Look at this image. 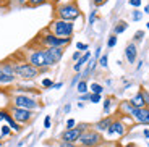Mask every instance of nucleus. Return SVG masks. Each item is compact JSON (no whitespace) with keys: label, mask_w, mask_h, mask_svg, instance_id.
<instances>
[{"label":"nucleus","mask_w":149,"mask_h":147,"mask_svg":"<svg viewBox=\"0 0 149 147\" xmlns=\"http://www.w3.org/2000/svg\"><path fill=\"white\" fill-rule=\"evenodd\" d=\"M79 16H81V10H79V7L76 5L74 0L67 2V3L55 5V18L57 19H63V21L74 23Z\"/></svg>","instance_id":"obj_1"},{"label":"nucleus","mask_w":149,"mask_h":147,"mask_svg":"<svg viewBox=\"0 0 149 147\" xmlns=\"http://www.w3.org/2000/svg\"><path fill=\"white\" fill-rule=\"evenodd\" d=\"M71 37H57L55 34H52L49 29H44L39 37H37V44L41 45V49H50V47H67L68 44H71Z\"/></svg>","instance_id":"obj_2"},{"label":"nucleus","mask_w":149,"mask_h":147,"mask_svg":"<svg viewBox=\"0 0 149 147\" xmlns=\"http://www.w3.org/2000/svg\"><path fill=\"white\" fill-rule=\"evenodd\" d=\"M10 105L18 107V108H24V110H31V112H37L42 108V103L37 97L23 96V94H11Z\"/></svg>","instance_id":"obj_3"},{"label":"nucleus","mask_w":149,"mask_h":147,"mask_svg":"<svg viewBox=\"0 0 149 147\" xmlns=\"http://www.w3.org/2000/svg\"><path fill=\"white\" fill-rule=\"evenodd\" d=\"M13 68H15V76L16 79H21V81H33L36 79L41 71L34 68L33 65L26 62V60H23V62H13Z\"/></svg>","instance_id":"obj_4"},{"label":"nucleus","mask_w":149,"mask_h":147,"mask_svg":"<svg viewBox=\"0 0 149 147\" xmlns=\"http://www.w3.org/2000/svg\"><path fill=\"white\" fill-rule=\"evenodd\" d=\"M26 62L29 63V65H33L34 68H37L41 73H45V71H49V68H50L44 49H41V47L26 52Z\"/></svg>","instance_id":"obj_5"},{"label":"nucleus","mask_w":149,"mask_h":147,"mask_svg":"<svg viewBox=\"0 0 149 147\" xmlns=\"http://www.w3.org/2000/svg\"><path fill=\"white\" fill-rule=\"evenodd\" d=\"M47 29L52 34H55L57 37H71L74 33V23L54 18L52 21H50Z\"/></svg>","instance_id":"obj_6"},{"label":"nucleus","mask_w":149,"mask_h":147,"mask_svg":"<svg viewBox=\"0 0 149 147\" xmlns=\"http://www.w3.org/2000/svg\"><path fill=\"white\" fill-rule=\"evenodd\" d=\"M16 83L15 76V68H13V62L5 60L0 62V86H10Z\"/></svg>","instance_id":"obj_7"},{"label":"nucleus","mask_w":149,"mask_h":147,"mask_svg":"<svg viewBox=\"0 0 149 147\" xmlns=\"http://www.w3.org/2000/svg\"><path fill=\"white\" fill-rule=\"evenodd\" d=\"M7 110L10 112V115L13 116V120H15L18 125H21V126L29 125V123L33 121V118L36 116V112L24 110V108H18V107H13V105H8Z\"/></svg>","instance_id":"obj_8"},{"label":"nucleus","mask_w":149,"mask_h":147,"mask_svg":"<svg viewBox=\"0 0 149 147\" xmlns=\"http://www.w3.org/2000/svg\"><path fill=\"white\" fill-rule=\"evenodd\" d=\"M102 142H104L102 134H99V132L94 131L93 128H89L88 131H84L81 134V137H79V141H78V146L79 147H99Z\"/></svg>","instance_id":"obj_9"},{"label":"nucleus","mask_w":149,"mask_h":147,"mask_svg":"<svg viewBox=\"0 0 149 147\" xmlns=\"http://www.w3.org/2000/svg\"><path fill=\"white\" fill-rule=\"evenodd\" d=\"M127 132H128V126L122 121V118H113V121H112L110 128L105 131V136H107V137H112V136L123 137Z\"/></svg>","instance_id":"obj_10"},{"label":"nucleus","mask_w":149,"mask_h":147,"mask_svg":"<svg viewBox=\"0 0 149 147\" xmlns=\"http://www.w3.org/2000/svg\"><path fill=\"white\" fill-rule=\"evenodd\" d=\"M45 52V57H47V62H49V66L54 68L57 66L62 58H63V53H65V49L63 47H50V49H44Z\"/></svg>","instance_id":"obj_11"},{"label":"nucleus","mask_w":149,"mask_h":147,"mask_svg":"<svg viewBox=\"0 0 149 147\" xmlns=\"http://www.w3.org/2000/svg\"><path fill=\"white\" fill-rule=\"evenodd\" d=\"M81 134H83V131L78 128V126H74V128H71V129H65V131L60 134V141L71 142V144H78Z\"/></svg>","instance_id":"obj_12"},{"label":"nucleus","mask_w":149,"mask_h":147,"mask_svg":"<svg viewBox=\"0 0 149 147\" xmlns=\"http://www.w3.org/2000/svg\"><path fill=\"white\" fill-rule=\"evenodd\" d=\"M130 116L139 125L149 126V108H146V107L144 108H133Z\"/></svg>","instance_id":"obj_13"},{"label":"nucleus","mask_w":149,"mask_h":147,"mask_svg":"<svg viewBox=\"0 0 149 147\" xmlns=\"http://www.w3.org/2000/svg\"><path fill=\"white\" fill-rule=\"evenodd\" d=\"M125 58L130 65H134V63L138 62V45L130 42V44L125 47Z\"/></svg>","instance_id":"obj_14"},{"label":"nucleus","mask_w":149,"mask_h":147,"mask_svg":"<svg viewBox=\"0 0 149 147\" xmlns=\"http://www.w3.org/2000/svg\"><path fill=\"white\" fill-rule=\"evenodd\" d=\"M112 121H113V118H112V116H104V118H101L99 121L94 123V125L91 126V128H93L94 131H97L99 134H102V132L105 134V131H107V129L110 128Z\"/></svg>","instance_id":"obj_15"},{"label":"nucleus","mask_w":149,"mask_h":147,"mask_svg":"<svg viewBox=\"0 0 149 147\" xmlns=\"http://www.w3.org/2000/svg\"><path fill=\"white\" fill-rule=\"evenodd\" d=\"M128 102L131 103V107L133 108H144L146 107V102H144V97H143V92H141V89H139L136 94H134L131 99H128Z\"/></svg>","instance_id":"obj_16"},{"label":"nucleus","mask_w":149,"mask_h":147,"mask_svg":"<svg viewBox=\"0 0 149 147\" xmlns=\"http://www.w3.org/2000/svg\"><path fill=\"white\" fill-rule=\"evenodd\" d=\"M118 110L122 115H128V116H130L131 112H133V107H131V103L128 102V100H122V102L118 103Z\"/></svg>","instance_id":"obj_17"},{"label":"nucleus","mask_w":149,"mask_h":147,"mask_svg":"<svg viewBox=\"0 0 149 147\" xmlns=\"http://www.w3.org/2000/svg\"><path fill=\"white\" fill-rule=\"evenodd\" d=\"M127 29H128V23L120 19V21H117L115 26H113V34H115V36H120V34H123Z\"/></svg>","instance_id":"obj_18"},{"label":"nucleus","mask_w":149,"mask_h":147,"mask_svg":"<svg viewBox=\"0 0 149 147\" xmlns=\"http://www.w3.org/2000/svg\"><path fill=\"white\" fill-rule=\"evenodd\" d=\"M112 105H113V97H107V99L102 102V108H104V115H105V116H110Z\"/></svg>","instance_id":"obj_19"},{"label":"nucleus","mask_w":149,"mask_h":147,"mask_svg":"<svg viewBox=\"0 0 149 147\" xmlns=\"http://www.w3.org/2000/svg\"><path fill=\"white\" fill-rule=\"evenodd\" d=\"M104 91H105L104 86L99 84V83H91V84H89V92H91V94H101V96H102Z\"/></svg>","instance_id":"obj_20"},{"label":"nucleus","mask_w":149,"mask_h":147,"mask_svg":"<svg viewBox=\"0 0 149 147\" xmlns=\"http://www.w3.org/2000/svg\"><path fill=\"white\" fill-rule=\"evenodd\" d=\"M76 91H78L79 96H81V94H88V92H89V84H88L84 79H81V81L76 84Z\"/></svg>","instance_id":"obj_21"},{"label":"nucleus","mask_w":149,"mask_h":147,"mask_svg":"<svg viewBox=\"0 0 149 147\" xmlns=\"http://www.w3.org/2000/svg\"><path fill=\"white\" fill-rule=\"evenodd\" d=\"M0 134H2V137L5 139V137H10V136H13L15 132L11 131V128L7 125V123H3V125H0Z\"/></svg>","instance_id":"obj_22"},{"label":"nucleus","mask_w":149,"mask_h":147,"mask_svg":"<svg viewBox=\"0 0 149 147\" xmlns=\"http://www.w3.org/2000/svg\"><path fill=\"white\" fill-rule=\"evenodd\" d=\"M143 15H144V13H143V10L136 8V10L131 11V19H133V21H141V19H143Z\"/></svg>","instance_id":"obj_23"},{"label":"nucleus","mask_w":149,"mask_h":147,"mask_svg":"<svg viewBox=\"0 0 149 147\" xmlns=\"http://www.w3.org/2000/svg\"><path fill=\"white\" fill-rule=\"evenodd\" d=\"M143 37H144V31H143V29H139V31H136V33H134V36H133V41H131V42L138 45L139 42L143 41Z\"/></svg>","instance_id":"obj_24"},{"label":"nucleus","mask_w":149,"mask_h":147,"mask_svg":"<svg viewBox=\"0 0 149 147\" xmlns=\"http://www.w3.org/2000/svg\"><path fill=\"white\" fill-rule=\"evenodd\" d=\"M97 62H99V66H102V68H105V70L109 68V55L107 53H102L101 58L97 60Z\"/></svg>","instance_id":"obj_25"},{"label":"nucleus","mask_w":149,"mask_h":147,"mask_svg":"<svg viewBox=\"0 0 149 147\" xmlns=\"http://www.w3.org/2000/svg\"><path fill=\"white\" fill-rule=\"evenodd\" d=\"M117 42H118V37H117L115 34H110V36H109V39H107V47L109 49H113L117 45Z\"/></svg>","instance_id":"obj_26"},{"label":"nucleus","mask_w":149,"mask_h":147,"mask_svg":"<svg viewBox=\"0 0 149 147\" xmlns=\"http://www.w3.org/2000/svg\"><path fill=\"white\" fill-rule=\"evenodd\" d=\"M76 50H79L81 53H84V52L89 50V45L86 44V42H76Z\"/></svg>","instance_id":"obj_27"},{"label":"nucleus","mask_w":149,"mask_h":147,"mask_svg":"<svg viewBox=\"0 0 149 147\" xmlns=\"http://www.w3.org/2000/svg\"><path fill=\"white\" fill-rule=\"evenodd\" d=\"M45 3V0H28V3H26V7H41V5H44Z\"/></svg>","instance_id":"obj_28"},{"label":"nucleus","mask_w":149,"mask_h":147,"mask_svg":"<svg viewBox=\"0 0 149 147\" xmlns=\"http://www.w3.org/2000/svg\"><path fill=\"white\" fill-rule=\"evenodd\" d=\"M41 86H42L44 89H52L54 81L50 79V78H44V79H42V83H41Z\"/></svg>","instance_id":"obj_29"},{"label":"nucleus","mask_w":149,"mask_h":147,"mask_svg":"<svg viewBox=\"0 0 149 147\" xmlns=\"http://www.w3.org/2000/svg\"><path fill=\"white\" fill-rule=\"evenodd\" d=\"M97 65H99V62H97V60H94L93 57L89 58V62L86 63V66H88V68H89L91 71H93V70H96V68H97Z\"/></svg>","instance_id":"obj_30"},{"label":"nucleus","mask_w":149,"mask_h":147,"mask_svg":"<svg viewBox=\"0 0 149 147\" xmlns=\"http://www.w3.org/2000/svg\"><path fill=\"white\" fill-rule=\"evenodd\" d=\"M96 19H97V11L93 10L89 13V16H88V23H89V24H94V23H96Z\"/></svg>","instance_id":"obj_31"},{"label":"nucleus","mask_w":149,"mask_h":147,"mask_svg":"<svg viewBox=\"0 0 149 147\" xmlns=\"http://www.w3.org/2000/svg\"><path fill=\"white\" fill-rule=\"evenodd\" d=\"M91 103H99V102H102V96L101 94H91V100H89Z\"/></svg>","instance_id":"obj_32"},{"label":"nucleus","mask_w":149,"mask_h":147,"mask_svg":"<svg viewBox=\"0 0 149 147\" xmlns=\"http://www.w3.org/2000/svg\"><path fill=\"white\" fill-rule=\"evenodd\" d=\"M128 3L131 5V7L136 10V8H141V5H143V0H128Z\"/></svg>","instance_id":"obj_33"},{"label":"nucleus","mask_w":149,"mask_h":147,"mask_svg":"<svg viewBox=\"0 0 149 147\" xmlns=\"http://www.w3.org/2000/svg\"><path fill=\"white\" fill-rule=\"evenodd\" d=\"M52 126V118H50V115H45L44 118V129H49Z\"/></svg>","instance_id":"obj_34"},{"label":"nucleus","mask_w":149,"mask_h":147,"mask_svg":"<svg viewBox=\"0 0 149 147\" xmlns=\"http://www.w3.org/2000/svg\"><path fill=\"white\" fill-rule=\"evenodd\" d=\"M65 126H67V129H71V128H74V126H76V121H74L73 118H68L67 123H65Z\"/></svg>","instance_id":"obj_35"},{"label":"nucleus","mask_w":149,"mask_h":147,"mask_svg":"<svg viewBox=\"0 0 149 147\" xmlns=\"http://www.w3.org/2000/svg\"><path fill=\"white\" fill-rule=\"evenodd\" d=\"M79 81H81V73H76L73 76V79H71V86H76Z\"/></svg>","instance_id":"obj_36"},{"label":"nucleus","mask_w":149,"mask_h":147,"mask_svg":"<svg viewBox=\"0 0 149 147\" xmlns=\"http://www.w3.org/2000/svg\"><path fill=\"white\" fill-rule=\"evenodd\" d=\"M91 100V92H88V94H81L79 96V102H89Z\"/></svg>","instance_id":"obj_37"},{"label":"nucleus","mask_w":149,"mask_h":147,"mask_svg":"<svg viewBox=\"0 0 149 147\" xmlns=\"http://www.w3.org/2000/svg\"><path fill=\"white\" fill-rule=\"evenodd\" d=\"M58 147H79L78 144H71V142H65V141H60Z\"/></svg>","instance_id":"obj_38"},{"label":"nucleus","mask_w":149,"mask_h":147,"mask_svg":"<svg viewBox=\"0 0 149 147\" xmlns=\"http://www.w3.org/2000/svg\"><path fill=\"white\" fill-rule=\"evenodd\" d=\"M81 55H83V53H81V52H79V50L73 52V55H71V60H73V62H78V60L81 58Z\"/></svg>","instance_id":"obj_39"},{"label":"nucleus","mask_w":149,"mask_h":147,"mask_svg":"<svg viewBox=\"0 0 149 147\" xmlns=\"http://www.w3.org/2000/svg\"><path fill=\"white\" fill-rule=\"evenodd\" d=\"M101 55H102V49L97 47V49H96V53L93 55V58H94V60H99V58H101Z\"/></svg>","instance_id":"obj_40"},{"label":"nucleus","mask_w":149,"mask_h":147,"mask_svg":"<svg viewBox=\"0 0 149 147\" xmlns=\"http://www.w3.org/2000/svg\"><path fill=\"white\" fill-rule=\"evenodd\" d=\"M89 73H91V70L88 68V66H84V70H83V73H81V79H84V78L88 76Z\"/></svg>","instance_id":"obj_41"},{"label":"nucleus","mask_w":149,"mask_h":147,"mask_svg":"<svg viewBox=\"0 0 149 147\" xmlns=\"http://www.w3.org/2000/svg\"><path fill=\"white\" fill-rule=\"evenodd\" d=\"M62 87H63V83H62V81L54 83V86H52V89H57V91H58V89H62Z\"/></svg>","instance_id":"obj_42"},{"label":"nucleus","mask_w":149,"mask_h":147,"mask_svg":"<svg viewBox=\"0 0 149 147\" xmlns=\"http://www.w3.org/2000/svg\"><path fill=\"white\" fill-rule=\"evenodd\" d=\"M104 3H107V0H94V5L96 7H102Z\"/></svg>","instance_id":"obj_43"},{"label":"nucleus","mask_w":149,"mask_h":147,"mask_svg":"<svg viewBox=\"0 0 149 147\" xmlns=\"http://www.w3.org/2000/svg\"><path fill=\"white\" fill-rule=\"evenodd\" d=\"M143 63H144L143 60H138V62H136V66H134V70H136V71H139V70L143 68Z\"/></svg>","instance_id":"obj_44"},{"label":"nucleus","mask_w":149,"mask_h":147,"mask_svg":"<svg viewBox=\"0 0 149 147\" xmlns=\"http://www.w3.org/2000/svg\"><path fill=\"white\" fill-rule=\"evenodd\" d=\"M71 112V103H65L63 107V113H70Z\"/></svg>","instance_id":"obj_45"},{"label":"nucleus","mask_w":149,"mask_h":147,"mask_svg":"<svg viewBox=\"0 0 149 147\" xmlns=\"http://www.w3.org/2000/svg\"><path fill=\"white\" fill-rule=\"evenodd\" d=\"M143 137H144V139H149V129L148 128L143 129Z\"/></svg>","instance_id":"obj_46"},{"label":"nucleus","mask_w":149,"mask_h":147,"mask_svg":"<svg viewBox=\"0 0 149 147\" xmlns=\"http://www.w3.org/2000/svg\"><path fill=\"white\" fill-rule=\"evenodd\" d=\"M18 2V5H21V7H26V3H28V0H16Z\"/></svg>","instance_id":"obj_47"},{"label":"nucleus","mask_w":149,"mask_h":147,"mask_svg":"<svg viewBox=\"0 0 149 147\" xmlns=\"http://www.w3.org/2000/svg\"><path fill=\"white\" fill-rule=\"evenodd\" d=\"M143 13H146V15H149V3L144 5V8H143Z\"/></svg>","instance_id":"obj_48"},{"label":"nucleus","mask_w":149,"mask_h":147,"mask_svg":"<svg viewBox=\"0 0 149 147\" xmlns=\"http://www.w3.org/2000/svg\"><path fill=\"white\" fill-rule=\"evenodd\" d=\"M130 87H131V83H127V84L123 86V89H122V91H127V89H130Z\"/></svg>","instance_id":"obj_49"},{"label":"nucleus","mask_w":149,"mask_h":147,"mask_svg":"<svg viewBox=\"0 0 149 147\" xmlns=\"http://www.w3.org/2000/svg\"><path fill=\"white\" fill-rule=\"evenodd\" d=\"M78 108H84V102H78Z\"/></svg>","instance_id":"obj_50"},{"label":"nucleus","mask_w":149,"mask_h":147,"mask_svg":"<svg viewBox=\"0 0 149 147\" xmlns=\"http://www.w3.org/2000/svg\"><path fill=\"white\" fill-rule=\"evenodd\" d=\"M123 147H136V144H133V142H130V144H127V146H123Z\"/></svg>","instance_id":"obj_51"},{"label":"nucleus","mask_w":149,"mask_h":147,"mask_svg":"<svg viewBox=\"0 0 149 147\" xmlns=\"http://www.w3.org/2000/svg\"><path fill=\"white\" fill-rule=\"evenodd\" d=\"M105 84H107V86H112V79H105Z\"/></svg>","instance_id":"obj_52"},{"label":"nucleus","mask_w":149,"mask_h":147,"mask_svg":"<svg viewBox=\"0 0 149 147\" xmlns=\"http://www.w3.org/2000/svg\"><path fill=\"white\" fill-rule=\"evenodd\" d=\"M50 2H55V0H45V3H50Z\"/></svg>","instance_id":"obj_53"},{"label":"nucleus","mask_w":149,"mask_h":147,"mask_svg":"<svg viewBox=\"0 0 149 147\" xmlns=\"http://www.w3.org/2000/svg\"><path fill=\"white\" fill-rule=\"evenodd\" d=\"M0 147H3V141H0Z\"/></svg>","instance_id":"obj_54"},{"label":"nucleus","mask_w":149,"mask_h":147,"mask_svg":"<svg viewBox=\"0 0 149 147\" xmlns=\"http://www.w3.org/2000/svg\"><path fill=\"white\" fill-rule=\"evenodd\" d=\"M2 121H3V118H2V115H0V123H2Z\"/></svg>","instance_id":"obj_55"},{"label":"nucleus","mask_w":149,"mask_h":147,"mask_svg":"<svg viewBox=\"0 0 149 147\" xmlns=\"http://www.w3.org/2000/svg\"><path fill=\"white\" fill-rule=\"evenodd\" d=\"M146 28H148V29H149V21H148V24H146Z\"/></svg>","instance_id":"obj_56"},{"label":"nucleus","mask_w":149,"mask_h":147,"mask_svg":"<svg viewBox=\"0 0 149 147\" xmlns=\"http://www.w3.org/2000/svg\"><path fill=\"white\" fill-rule=\"evenodd\" d=\"M0 141H3V137H2V134H0Z\"/></svg>","instance_id":"obj_57"},{"label":"nucleus","mask_w":149,"mask_h":147,"mask_svg":"<svg viewBox=\"0 0 149 147\" xmlns=\"http://www.w3.org/2000/svg\"><path fill=\"white\" fill-rule=\"evenodd\" d=\"M55 2H60V0H55Z\"/></svg>","instance_id":"obj_58"},{"label":"nucleus","mask_w":149,"mask_h":147,"mask_svg":"<svg viewBox=\"0 0 149 147\" xmlns=\"http://www.w3.org/2000/svg\"><path fill=\"white\" fill-rule=\"evenodd\" d=\"M136 147H138V146H136Z\"/></svg>","instance_id":"obj_59"}]
</instances>
